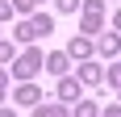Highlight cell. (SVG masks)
Here are the masks:
<instances>
[{
	"instance_id": "6da1fadb",
	"label": "cell",
	"mask_w": 121,
	"mask_h": 117,
	"mask_svg": "<svg viewBox=\"0 0 121 117\" xmlns=\"http://www.w3.org/2000/svg\"><path fill=\"white\" fill-rule=\"evenodd\" d=\"M38 63H42L38 54H25L21 63H17V75H34V71H38Z\"/></svg>"
},
{
	"instance_id": "7a4b0ae2",
	"label": "cell",
	"mask_w": 121,
	"mask_h": 117,
	"mask_svg": "<svg viewBox=\"0 0 121 117\" xmlns=\"http://www.w3.org/2000/svg\"><path fill=\"white\" fill-rule=\"evenodd\" d=\"M46 67H50V71H67V54H50Z\"/></svg>"
},
{
	"instance_id": "3957f363",
	"label": "cell",
	"mask_w": 121,
	"mask_h": 117,
	"mask_svg": "<svg viewBox=\"0 0 121 117\" xmlns=\"http://www.w3.org/2000/svg\"><path fill=\"white\" fill-rule=\"evenodd\" d=\"M38 117H63L59 109H38Z\"/></svg>"
}]
</instances>
